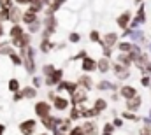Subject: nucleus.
Masks as SVG:
<instances>
[{
	"mask_svg": "<svg viewBox=\"0 0 151 135\" xmlns=\"http://www.w3.org/2000/svg\"><path fill=\"white\" fill-rule=\"evenodd\" d=\"M123 95L130 98V97H134V95H135V90H134V88H123Z\"/></svg>",
	"mask_w": 151,
	"mask_h": 135,
	"instance_id": "nucleus-1",
	"label": "nucleus"
},
{
	"mask_svg": "<svg viewBox=\"0 0 151 135\" xmlns=\"http://www.w3.org/2000/svg\"><path fill=\"white\" fill-rule=\"evenodd\" d=\"M106 42H107V44H113V42H114V35H107Z\"/></svg>",
	"mask_w": 151,
	"mask_h": 135,
	"instance_id": "nucleus-5",
	"label": "nucleus"
},
{
	"mask_svg": "<svg viewBox=\"0 0 151 135\" xmlns=\"http://www.w3.org/2000/svg\"><path fill=\"white\" fill-rule=\"evenodd\" d=\"M18 2H30V0H18Z\"/></svg>",
	"mask_w": 151,
	"mask_h": 135,
	"instance_id": "nucleus-8",
	"label": "nucleus"
},
{
	"mask_svg": "<svg viewBox=\"0 0 151 135\" xmlns=\"http://www.w3.org/2000/svg\"><path fill=\"white\" fill-rule=\"evenodd\" d=\"M37 112L39 114H46V112H47V105H46V103H39L37 105Z\"/></svg>",
	"mask_w": 151,
	"mask_h": 135,
	"instance_id": "nucleus-2",
	"label": "nucleus"
},
{
	"mask_svg": "<svg viewBox=\"0 0 151 135\" xmlns=\"http://www.w3.org/2000/svg\"><path fill=\"white\" fill-rule=\"evenodd\" d=\"M65 105H67L65 100H56V107H58V109H65Z\"/></svg>",
	"mask_w": 151,
	"mask_h": 135,
	"instance_id": "nucleus-3",
	"label": "nucleus"
},
{
	"mask_svg": "<svg viewBox=\"0 0 151 135\" xmlns=\"http://www.w3.org/2000/svg\"><path fill=\"white\" fill-rule=\"evenodd\" d=\"M0 132H2V126H0Z\"/></svg>",
	"mask_w": 151,
	"mask_h": 135,
	"instance_id": "nucleus-9",
	"label": "nucleus"
},
{
	"mask_svg": "<svg viewBox=\"0 0 151 135\" xmlns=\"http://www.w3.org/2000/svg\"><path fill=\"white\" fill-rule=\"evenodd\" d=\"M84 68H86V70H88V68H93V62H91V60H86V62H84Z\"/></svg>",
	"mask_w": 151,
	"mask_h": 135,
	"instance_id": "nucleus-4",
	"label": "nucleus"
},
{
	"mask_svg": "<svg viewBox=\"0 0 151 135\" xmlns=\"http://www.w3.org/2000/svg\"><path fill=\"white\" fill-rule=\"evenodd\" d=\"M25 19H27V21H32V19H35V16H32V14H27V16H25Z\"/></svg>",
	"mask_w": 151,
	"mask_h": 135,
	"instance_id": "nucleus-6",
	"label": "nucleus"
},
{
	"mask_svg": "<svg viewBox=\"0 0 151 135\" xmlns=\"http://www.w3.org/2000/svg\"><path fill=\"white\" fill-rule=\"evenodd\" d=\"M137 103H139V100H137V98H135V100H134V105H137ZM128 105H130V109H135V107H132V102H130V103H128Z\"/></svg>",
	"mask_w": 151,
	"mask_h": 135,
	"instance_id": "nucleus-7",
	"label": "nucleus"
}]
</instances>
